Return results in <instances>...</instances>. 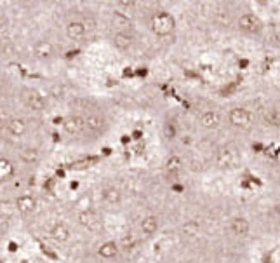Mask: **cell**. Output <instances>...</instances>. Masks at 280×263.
<instances>
[{
  "label": "cell",
  "instance_id": "obj_1",
  "mask_svg": "<svg viewBox=\"0 0 280 263\" xmlns=\"http://www.w3.org/2000/svg\"><path fill=\"white\" fill-rule=\"evenodd\" d=\"M150 26H151V31L159 37H167L174 31L176 28V19H174L173 14L165 13V11H159L151 16V21H150Z\"/></svg>",
  "mask_w": 280,
  "mask_h": 263
},
{
  "label": "cell",
  "instance_id": "obj_2",
  "mask_svg": "<svg viewBox=\"0 0 280 263\" xmlns=\"http://www.w3.org/2000/svg\"><path fill=\"white\" fill-rule=\"evenodd\" d=\"M84 117H86V136L98 138V136L104 134V131L108 129V121L103 113L91 112Z\"/></svg>",
  "mask_w": 280,
  "mask_h": 263
},
{
  "label": "cell",
  "instance_id": "obj_3",
  "mask_svg": "<svg viewBox=\"0 0 280 263\" xmlns=\"http://www.w3.org/2000/svg\"><path fill=\"white\" fill-rule=\"evenodd\" d=\"M228 122L237 129H249L252 125V113L244 107H235L228 112Z\"/></svg>",
  "mask_w": 280,
  "mask_h": 263
},
{
  "label": "cell",
  "instance_id": "obj_4",
  "mask_svg": "<svg viewBox=\"0 0 280 263\" xmlns=\"http://www.w3.org/2000/svg\"><path fill=\"white\" fill-rule=\"evenodd\" d=\"M63 129L70 136H86V117L80 113H70L63 121Z\"/></svg>",
  "mask_w": 280,
  "mask_h": 263
},
{
  "label": "cell",
  "instance_id": "obj_5",
  "mask_svg": "<svg viewBox=\"0 0 280 263\" xmlns=\"http://www.w3.org/2000/svg\"><path fill=\"white\" fill-rule=\"evenodd\" d=\"M237 26H238V30L244 31V33H247V35H258L263 31V21L252 13L242 14V16L237 19Z\"/></svg>",
  "mask_w": 280,
  "mask_h": 263
},
{
  "label": "cell",
  "instance_id": "obj_6",
  "mask_svg": "<svg viewBox=\"0 0 280 263\" xmlns=\"http://www.w3.org/2000/svg\"><path fill=\"white\" fill-rule=\"evenodd\" d=\"M21 99L25 107L30 108L31 112H44L45 110V98L40 94L39 91L26 87V89L21 91Z\"/></svg>",
  "mask_w": 280,
  "mask_h": 263
},
{
  "label": "cell",
  "instance_id": "obj_7",
  "mask_svg": "<svg viewBox=\"0 0 280 263\" xmlns=\"http://www.w3.org/2000/svg\"><path fill=\"white\" fill-rule=\"evenodd\" d=\"M120 251L122 248L118 242L108 239V241H103L96 248V255H98L99 260H103V262H113V260H117L120 256Z\"/></svg>",
  "mask_w": 280,
  "mask_h": 263
},
{
  "label": "cell",
  "instance_id": "obj_8",
  "mask_svg": "<svg viewBox=\"0 0 280 263\" xmlns=\"http://www.w3.org/2000/svg\"><path fill=\"white\" fill-rule=\"evenodd\" d=\"M47 233L49 237L54 242H58V244H66V242L72 239V229H70V225L65 223V221H54V223L49 227Z\"/></svg>",
  "mask_w": 280,
  "mask_h": 263
},
{
  "label": "cell",
  "instance_id": "obj_9",
  "mask_svg": "<svg viewBox=\"0 0 280 263\" xmlns=\"http://www.w3.org/2000/svg\"><path fill=\"white\" fill-rule=\"evenodd\" d=\"M221 124H223V113L220 110H214V108H209L200 115V125L207 131H216L220 129Z\"/></svg>",
  "mask_w": 280,
  "mask_h": 263
},
{
  "label": "cell",
  "instance_id": "obj_10",
  "mask_svg": "<svg viewBox=\"0 0 280 263\" xmlns=\"http://www.w3.org/2000/svg\"><path fill=\"white\" fill-rule=\"evenodd\" d=\"M99 199H101V202L108 207H117L122 204V192L120 188H117L113 185H108V186H103L101 192H99Z\"/></svg>",
  "mask_w": 280,
  "mask_h": 263
},
{
  "label": "cell",
  "instance_id": "obj_11",
  "mask_svg": "<svg viewBox=\"0 0 280 263\" xmlns=\"http://www.w3.org/2000/svg\"><path fill=\"white\" fill-rule=\"evenodd\" d=\"M5 131L13 138H23L28 133V122L23 117H11L5 121Z\"/></svg>",
  "mask_w": 280,
  "mask_h": 263
},
{
  "label": "cell",
  "instance_id": "obj_12",
  "mask_svg": "<svg viewBox=\"0 0 280 263\" xmlns=\"http://www.w3.org/2000/svg\"><path fill=\"white\" fill-rule=\"evenodd\" d=\"M14 206H16V211L21 216H30L37 209V199L31 194H21L16 197Z\"/></svg>",
  "mask_w": 280,
  "mask_h": 263
},
{
  "label": "cell",
  "instance_id": "obj_13",
  "mask_svg": "<svg viewBox=\"0 0 280 263\" xmlns=\"http://www.w3.org/2000/svg\"><path fill=\"white\" fill-rule=\"evenodd\" d=\"M228 230L235 237H247L251 232V223L246 216H233L228 223Z\"/></svg>",
  "mask_w": 280,
  "mask_h": 263
},
{
  "label": "cell",
  "instance_id": "obj_14",
  "mask_svg": "<svg viewBox=\"0 0 280 263\" xmlns=\"http://www.w3.org/2000/svg\"><path fill=\"white\" fill-rule=\"evenodd\" d=\"M77 223L80 227L87 230H94L96 227L99 225V215L96 209H91V207H87V209H82V211H78L77 215Z\"/></svg>",
  "mask_w": 280,
  "mask_h": 263
},
{
  "label": "cell",
  "instance_id": "obj_15",
  "mask_svg": "<svg viewBox=\"0 0 280 263\" xmlns=\"http://www.w3.org/2000/svg\"><path fill=\"white\" fill-rule=\"evenodd\" d=\"M160 229V220L159 216L155 215H147L143 216L141 221H139V230L145 237H151V235H155Z\"/></svg>",
  "mask_w": 280,
  "mask_h": 263
},
{
  "label": "cell",
  "instance_id": "obj_16",
  "mask_svg": "<svg viewBox=\"0 0 280 263\" xmlns=\"http://www.w3.org/2000/svg\"><path fill=\"white\" fill-rule=\"evenodd\" d=\"M112 44H113V47H115L117 51L125 52V51H129V49L133 47L134 39H133V35L127 33V31H117V33L112 37Z\"/></svg>",
  "mask_w": 280,
  "mask_h": 263
},
{
  "label": "cell",
  "instance_id": "obj_17",
  "mask_svg": "<svg viewBox=\"0 0 280 263\" xmlns=\"http://www.w3.org/2000/svg\"><path fill=\"white\" fill-rule=\"evenodd\" d=\"M54 54V46L49 40H39L33 46V56L40 61H47Z\"/></svg>",
  "mask_w": 280,
  "mask_h": 263
},
{
  "label": "cell",
  "instance_id": "obj_18",
  "mask_svg": "<svg viewBox=\"0 0 280 263\" xmlns=\"http://www.w3.org/2000/svg\"><path fill=\"white\" fill-rule=\"evenodd\" d=\"M87 33V26L82 21H70L66 25V37L72 40H82Z\"/></svg>",
  "mask_w": 280,
  "mask_h": 263
},
{
  "label": "cell",
  "instance_id": "obj_19",
  "mask_svg": "<svg viewBox=\"0 0 280 263\" xmlns=\"http://www.w3.org/2000/svg\"><path fill=\"white\" fill-rule=\"evenodd\" d=\"M235 162V154H233L232 148H220L218 154H216V164L220 168H230Z\"/></svg>",
  "mask_w": 280,
  "mask_h": 263
},
{
  "label": "cell",
  "instance_id": "obj_20",
  "mask_svg": "<svg viewBox=\"0 0 280 263\" xmlns=\"http://www.w3.org/2000/svg\"><path fill=\"white\" fill-rule=\"evenodd\" d=\"M263 122L266 127H273V129L280 127V110L279 108H275V107L266 108L263 113Z\"/></svg>",
  "mask_w": 280,
  "mask_h": 263
},
{
  "label": "cell",
  "instance_id": "obj_21",
  "mask_svg": "<svg viewBox=\"0 0 280 263\" xmlns=\"http://www.w3.org/2000/svg\"><path fill=\"white\" fill-rule=\"evenodd\" d=\"M16 173V168L7 157H0V183L4 181H9Z\"/></svg>",
  "mask_w": 280,
  "mask_h": 263
},
{
  "label": "cell",
  "instance_id": "obj_22",
  "mask_svg": "<svg viewBox=\"0 0 280 263\" xmlns=\"http://www.w3.org/2000/svg\"><path fill=\"white\" fill-rule=\"evenodd\" d=\"M183 169V159L179 155H171L165 162V171H167L169 176H176V174L181 173Z\"/></svg>",
  "mask_w": 280,
  "mask_h": 263
},
{
  "label": "cell",
  "instance_id": "obj_23",
  "mask_svg": "<svg viewBox=\"0 0 280 263\" xmlns=\"http://www.w3.org/2000/svg\"><path fill=\"white\" fill-rule=\"evenodd\" d=\"M118 244H120V248L124 251H133L134 248L138 246V237H136L133 232H127V233L122 235V239H120Z\"/></svg>",
  "mask_w": 280,
  "mask_h": 263
},
{
  "label": "cell",
  "instance_id": "obj_24",
  "mask_svg": "<svg viewBox=\"0 0 280 263\" xmlns=\"http://www.w3.org/2000/svg\"><path fill=\"white\" fill-rule=\"evenodd\" d=\"M176 133H177V129H176V124H174L173 121H167L164 124V134H165V138L167 139H174L176 138Z\"/></svg>",
  "mask_w": 280,
  "mask_h": 263
},
{
  "label": "cell",
  "instance_id": "obj_25",
  "mask_svg": "<svg viewBox=\"0 0 280 263\" xmlns=\"http://www.w3.org/2000/svg\"><path fill=\"white\" fill-rule=\"evenodd\" d=\"M118 4H120L122 7H125V9H133V7H136L138 0H118Z\"/></svg>",
  "mask_w": 280,
  "mask_h": 263
}]
</instances>
